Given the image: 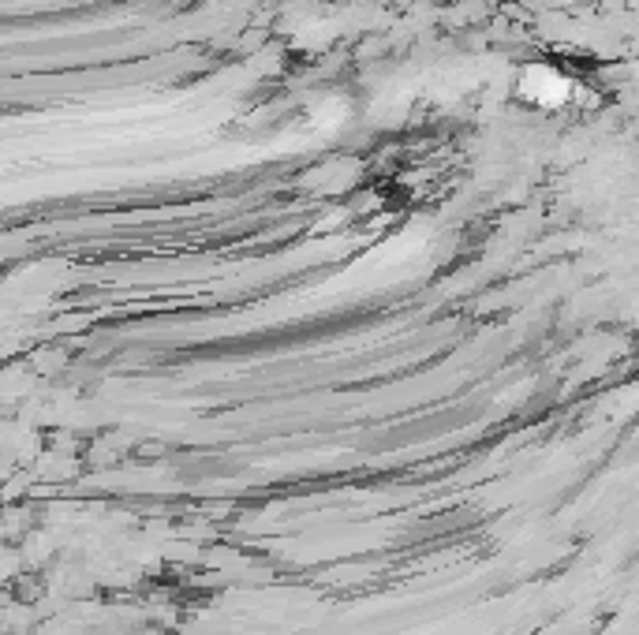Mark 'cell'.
Returning a JSON list of instances; mask_svg holds the SVG:
<instances>
[{"instance_id": "cell-1", "label": "cell", "mask_w": 639, "mask_h": 635, "mask_svg": "<svg viewBox=\"0 0 639 635\" xmlns=\"http://www.w3.org/2000/svg\"><path fill=\"white\" fill-rule=\"evenodd\" d=\"M15 568H19V561H15V553H0V579L12 576Z\"/></svg>"}]
</instances>
